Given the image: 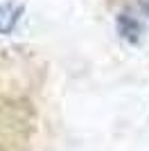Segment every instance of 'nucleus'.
Wrapping results in <instances>:
<instances>
[{"mask_svg": "<svg viewBox=\"0 0 149 151\" xmlns=\"http://www.w3.org/2000/svg\"><path fill=\"white\" fill-rule=\"evenodd\" d=\"M20 12H23V7H20V5H12V2L0 5V32H2V34H7V32L16 25Z\"/></svg>", "mask_w": 149, "mask_h": 151, "instance_id": "f257e3e1", "label": "nucleus"}, {"mask_svg": "<svg viewBox=\"0 0 149 151\" xmlns=\"http://www.w3.org/2000/svg\"><path fill=\"white\" fill-rule=\"evenodd\" d=\"M120 32H122V36L136 41V34L140 32V25H138L136 20H131L129 16H120Z\"/></svg>", "mask_w": 149, "mask_h": 151, "instance_id": "f03ea898", "label": "nucleus"}, {"mask_svg": "<svg viewBox=\"0 0 149 151\" xmlns=\"http://www.w3.org/2000/svg\"><path fill=\"white\" fill-rule=\"evenodd\" d=\"M145 12H147V16H149V0H145Z\"/></svg>", "mask_w": 149, "mask_h": 151, "instance_id": "7ed1b4c3", "label": "nucleus"}]
</instances>
